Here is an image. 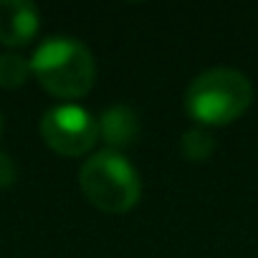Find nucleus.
Returning <instances> with one entry per match:
<instances>
[{
  "label": "nucleus",
  "mask_w": 258,
  "mask_h": 258,
  "mask_svg": "<svg viewBox=\"0 0 258 258\" xmlns=\"http://www.w3.org/2000/svg\"><path fill=\"white\" fill-rule=\"evenodd\" d=\"M79 182L84 195L104 213L132 210L142 195L140 172L119 150L111 147L99 150L84 162Z\"/></svg>",
  "instance_id": "obj_3"
},
{
  "label": "nucleus",
  "mask_w": 258,
  "mask_h": 258,
  "mask_svg": "<svg viewBox=\"0 0 258 258\" xmlns=\"http://www.w3.org/2000/svg\"><path fill=\"white\" fill-rule=\"evenodd\" d=\"M99 132L104 135V140L109 145H114L116 150L132 142V137L137 135V116L129 111L126 106H114L109 109L101 121H99Z\"/></svg>",
  "instance_id": "obj_6"
},
{
  "label": "nucleus",
  "mask_w": 258,
  "mask_h": 258,
  "mask_svg": "<svg viewBox=\"0 0 258 258\" xmlns=\"http://www.w3.org/2000/svg\"><path fill=\"white\" fill-rule=\"evenodd\" d=\"M31 74V63L18 53H0V86L16 89Z\"/></svg>",
  "instance_id": "obj_7"
},
{
  "label": "nucleus",
  "mask_w": 258,
  "mask_h": 258,
  "mask_svg": "<svg viewBox=\"0 0 258 258\" xmlns=\"http://www.w3.org/2000/svg\"><path fill=\"white\" fill-rule=\"evenodd\" d=\"M16 180V165L8 155L0 152V187H8Z\"/></svg>",
  "instance_id": "obj_9"
},
{
  "label": "nucleus",
  "mask_w": 258,
  "mask_h": 258,
  "mask_svg": "<svg viewBox=\"0 0 258 258\" xmlns=\"http://www.w3.org/2000/svg\"><path fill=\"white\" fill-rule=\"evenodd\" d=\"M41 135L53 152L76 157L94 147V142L99 137V121L84 106L58 104L43 114Z\"/></svg>",
  "instance_id": "obj_4"
},
{
  "label": "nucleus",
  "mask_w": 258,
  "mask_h": 258,
  "mask_svg": "<svg viewBox=\"0 0 258 258\" xmlns=\"http://www.w3.org/2000/svg\"><path fill=\"white\" fill-rule=\"evenodd\" d=\"M31 71L43 84V89L61 99L84 96L94 86L96 76L91 51L81 41L66 36L46 38L31 58Z\"/></svg>",
  "instance_id": "obj_1"
},
{
  "label": "nucleus",
  "mask_w": 258,
  "mask_h": 258,
  "mask_svg": "<svg viewBox=\"0 0 258 258\" xmlns=\"http://www.w3.org/2000/svg\"><path fill=\"white\" fill-rule=\"evenodd\" d=\"M182 152L190 157V160H205L210 152H213V137L203 129H190V132L182 137Z\"/></svg>",
  "instance_id": "obj_8"
},
{
  "label": "nucleus",
  "mask_w": 258,
  "mask_h": 258,
  "mask_svg": "<svg viewBox=\"0 0 258 258\" xmlns=\"http://www.w3.org/2000/svg\"><path fill=\"white\" fill-rule=\"evenodd\" d=\"M38 33V8L28 0H0V43L26 46Z\"/></svg>",
  "instance_id": "obj_5"
},
{
  "label": "nucleus",
  "mask_w": 258,
  "mask_h": 258,
  "mask_svg": "<svg viewBox=\"0 0 258 258\" xmlns=\"http://www.w3.org/2000/svg\"><path fill=\"white\" fill-rule=\"evenodd\" d=\"M253 99V86L238 69H208L198 74L185 94L187 114L205 126H223L238 119Z\"/></svg>",
  "instance_id": "obj_2"
}]
</instances>
